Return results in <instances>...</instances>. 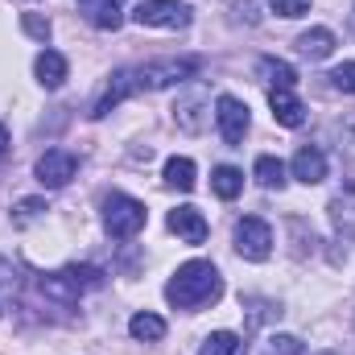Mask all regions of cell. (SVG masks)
Segmentation results:
<instances>
[{
    "instance_id": "obj_21",
    "label": "cell",
    "mask_w": 355,
    "mask_h": 355,
    "mask_svg": "<svg viewBox=\"0 0 355 355\" xmlns=\"http://www.w3.org/2000/svg\"><path fill=\"white\" fill-rule=\"evenodd\" d=\"M162 178H166L170 190H194V162L190 157H170Z\"/></svg>"
},
{
    "instance_id": "obj_4",
    "label": "cell",
    "mask_w": 355,
    "mask_h": 355,
    "mask_svg": "<svg viewBox=\"0 0 355 355\" xmlns=\"http://www.w3.org/2000/svg\"><path fill=\"white\" fill-rule=\"evenodd\" d=\"M145 219H149V211L141 198H132V194H107L103 198V227L112 240H132L145 227Z\"/></svg>"
},
{
    "instance_id": "obj_30",
    "label": "cell",
    "mask_w": 355,
    "mask_h": 355,
    "mask_svg": "<svg viewBox=\"0 0 355 355\" xmlns=\"http://www.w3.org/2000/svg\"><path fill=\"white\" fill-rule=\"evenodd\" d=\"M339 149L355 157V112L347 116V120H343V124H339Z\"/></svg>"
},
{
    "instance_id": "obj_18",
    "label": "cell",
    "mask_w": 355,
    "mask_h": 355,
    "mask_svg": "<svg viewBox=\"0 0 355 355\" xmlns=\"http://www.w3.org/2000/svg\"><path fill=\"white\" fill-rule=\"evenodd\" d=\"M207 103H211V99H207L202 91H194L190 99H182V103L174 107L178 128H182V132H198V128H202V112H198V107H207Z\"/></svg>"
},
{
    "instance_id": "obj_9",
    "label": "cell",
    "mask_w": 355,
    "mask_h": 355,
    "mask_svg": "<svg viewBox=\"0 0 355 355\" xmlns=\"http://www.w3.org/2000/svg\"><path fill=\"white\" fill-rule=\"evenodd\" d=\"M128 95H137V75H132V67H124V71H116L112 79H107V87H103V95L95 99V107H91V116L95 120H103L112 107H120Z\"/></svg>"
},
{
    "instance_id": "obj_26",
    "label": "cell",
    "mask_w": 355,
    "mask_h": 355,
    "mask_svg": "<svg viewBox=\"0 0 355 355\" xmlns=\"http://www.w3.org/2000/svg\"><path fill=\"white\" fill-rule=\"evenodd\" d=\"M42 211H50V207H46V198H21V202H17V211H12V223H17V227H25V223H33Z\"/></svg>"
},
{
    "instance_id": "obj_13",
    "label": "cell",
    "mask_w": 355,
    "mask_h": 355,
    "mask_svg": "<svg viewBox=\"0 0 355 355\" xmlns=\"http://www.w3.org/2000/svg\"><path fill=\"white\" fill-rule=\"evenodd\" d=\"M331 223L339 236L355 240V182H347L335 198H331Z\"/></svg>"
},
{
    "instance_id": "obj_15",
    "label": "cell",
    "mask_w": 355,
    "mask_h": 355,
    "mask_svg": "<svg viewBox=\"0 0 355 355\" xmlns=\"http://www.w3.org/2000/svg\"><path fill=\"white\" fill-rule=\"evenodd\" d=\"M335 46H339V42H335V33H331V29H322V25H318V29H306V33L297 37V50H302L306 58H314V62H318V58H331V54H335Z\"/></svg>"
},
{
    "instance_id": "obj_1",
    "label": "cell",
    "mask_w": 355,
    "mask_h": 355,
    "mask_svg": "<svg viewBox=\"0 0 355 355\" xmlns=\"http://www.w3.org/2000/svg\"><path fill=\"white\" fill-rule=\"evenodd\" d=\"M223 297V277L211 261H186L166 281V302L178 310H202Z\"/></svg>"
},
{
    "instance_id": "obj_32",
    "label": "cell",
    "mask_w": 355,
    "mask_h": 355,
    "mask_svg": "<svg viewBox=\"0 0 355 355\" xmlns=\"http://www.w3.org/2000/svg\"><path fill=\"white\" fill-rule=\"evenodd\" d=\"M83 4H87V0H83Z\"/></svg>"
},
{
    "instance_id": "obj_6",
    "label": "cell",
    "mask_w": 355,
    "mask_h": 355,
    "mask_svg": "<svg viewBox=\"0 0 355 355\" xmlns=\"http://www.w3.org/2000/svg\"><path fill=\"white\" fill-rule=\"evenodd\" d=\"M236 252L244 257V261H268L272 257V227H268L265 219H257V215H244L240 223H236Z\"/></svg>"
},
{
    "instance_id": "obj_31",
    "label": "cell",
    "mask_w": 355,
    "mask_h": 355,
    "mask_svg": "<svg viewBox=\"0 0 355 355\" xmlns=\"http://www.w3.org/2000/svg\"><path fill=\"white\" fill-rule=\"evenodd\" d=\"M0 157H8V128L0 124Z\"/></svg>"
},
{
    "instance_id": "obj_17",
    "label": "cell",
    "mask_w": 355,
    "mask_h": 355,
    "mask_svg": "<svg viewBox=\"0 0 355 355\" xmlns=\"http://www.w3.org/2000/svg\"><path fill=\"white\" fill-rule=\"evenodd\" d=\"M257 75L265 79L268 87H285V91H293V83H297V71L289 62H281V58H261L257 62Z\"/></svg>"
},
{
    "instance_id": "obj_8",
    "label": "cell",
    "mask_w": 355,
    "mask_h": 355,
    "mask_svg": "<svg viewBox=\"0 0 355 355\" xmlns=\"http://www.w3.org/2000/svg\"><path fill=\"white\" fill-rule=\"evenodd\" d=\"M79 170V157L71 153V149H46L42 157H37V166H33V174L37 182L46 186V190H62L71 178Z\"/></svg>"
},
{
    "instance_id": "obj_25",
    "label": "cell",
    "mask_w": 355,
    "mask_h": 355,
    "mask_svg": "<svg viewBox=\"0 0 355 355\" xmlns=\"http://www.w3.org/2000/svg\"><path fill=\"white\" fill-rule=\"evenodd\" d=\"M261 355H302V339L297 335H268Z\"/></svg>"
},
{
    "instance_id": "obj_22",
    "label": "cell",
    "mask_w": 355,
    "mask_h": 355,
    "mask_svg": "<svg viewBox=\"0 0 355 355\" xmlns=\"http://www.w3.org/2000/svg\"><path fill=\"white\" fill-rule=\"evenodd\" d=\"M252 174H257V182L265 186V190H281L285 186V166L277 162V157H257V166H252Z\"/></svg>"
},
{
    "instance_id": "obj_19",
    "label": "cell",
    "mask_w": 355,
    "mask_h": 355,
    "mask_svg": "<svg viewBox=\"0 0 355 355\" xmlns=\"http://www.w3.org/2000/svg\"><path fill=\"white\" fill-rule=\"evenodd\" d=\"M87 21L95 29H120V21H124L120 0H87Z\"/></svg>"
},
{
    "instance_id": "obj_20",
    "label": "cell",
    "mask_w": 355,
    "mask_h": 355,
    "mask_svg": "<svg viewBox=\"0 0 355 355\" xmlns=\"http://www.w3.org/2000/svg\"><path fill=\"white\" fill-rule=\"evenodd\" d=\"M211 190H215L223 202H232V198L244 190V174H240L236 166H219V170L211 174Z\"/></svg>"
},
{
    "instance_id": "obj_16",
    "label": "cell",
    "mask_w": 355,
    "mask_h": 355,
    "mask_svg": "<svg viewBox=\"0 0 355 355\" xmlns=\"http://www.w3.org/2000/svg\"><path fill=\"white\" fill-rule=\"evenodd\" d=\"M128 335H132L137 343H162V339H166V318H157V314L141 310V314H132V318H128Z\"/></svg>"
},
{
    "instance_id": "obj_10",
    "label": "cell",
    "mask_w": 355,
    "mask_h": 355,
    "mask_svg": "<svg viewBox=\"0 0 355 355\" xmlns=\"http://www.w3.org/2000/svg\"><path fill=\"white\" fill-rule=\"evenodd\" d=\"M289 174L297 178L302 186H318V182L327 178V157H322V149H318V145H302V149L293 153V162H289Z\"/></svg>"
},
{
    "instance_id": "obj_14",
    "label": "cell",
    "mask_w": 355,
    "mask_h": 355,
    "mask_svg": "<svg viewBox=\"0 0 355 355\" xmlns=\"http://www.w3.org/2000/svg\"><path fill=\"white\" fill-rule=\"evenodd\" d=\"M67 58L58 54V50H42L37 54V62H33V75H37V83L42 87H50V91H58L62 83H67Z\"/></svg>"
},
{
    "instance_id": "obj_7",
    "label": "cell",
    "mask_w": 355,
    "mask_h": 355,
    "mask_svg": "<svg viewBox=\"0 0 355 355\" xmlns=\"http://www.w3.org/2000/svg\"><path fill=\"white\" fill-rule=\"evenodd\" d=\"M215 124H219V137L227 141V145H240L244 137H248V103L244 99H236V95H219L215 99Z\"/></svg>"
},
{
    "instance_id": "obj_2",
    "label": "cell",
    "mask_w": 355,
    "mask_h": 355,
    "mask_svg": "<svg viewBox=\"0 0 355 355\" xmlns=\"http://www.w3.org/2000/svg\"><path fill=\"white\" fill-rule=\"evenodd\" d=\"M99 285H103V272L95 265H62L58 272L42 277V293L54 297V302H62V306H75L83 293L99 289Z\"/></svg>"
},
{
    "instance_id": "obj_12",
    "label": "cell",
    "mask_w": 355,
    "mask_h": 355,
    "mask_svg": "<svg viewBox=\"0 0 355 355\" xmlns=\"http://www.w3.org/2000/svg\"><path fill=\"white\" fill-rule=\"evenodd\" d=\"M170 232L182 236L186 244H202L211 227H207V219H202L198 207H178V211H170Z\"/></svg>"
},
{
    "instance_id": "obj_28",
    "label": "cell",
    "mask_w": 355,
    "mask_h": 355,
    "mask_svg": "<svg viewBox=\"0 0 355 355\" xmlns=\"http://www.w3.org/2000/svg\"><path fill=\"white\" fill-rule=\"evenodd\" d=\"M331 83H335L339 91H347V95H355V62L335 67V71H331Z\"/></svg>"
},
{
    "instance_id": "obj_5",
    "label": "cell",
    "mask_w": 355,
    "mask_h": 355,
    "mask_svg": "<svg viewBox=\"0 0 355 355\" xmlns=\"http://www.w3.org/2000/svg\"><path fill=\"white\" fill-rule=\"evenodd\" d=\"M132 21L145 29H186L190 25V4L182 0H141L132 8Z\"/></svg>"
},
{
    "instance_id": "obj_23",
    "label": "cell",
    "mask_w": 355,
    "mask_h": 355,
    "mask_svg": "<svg viewBox=\"0 0 355 355\" xmlns=\"http://www.w3.org/2000/svg\"><path fill=\"white\" fill-rule=\"evenodd\" d=\"M236 352H240V339H236L232 331H215V335H207L202 347H198V355H236Z\"/></svg>"
},
{
    "instance_id": "obj_29",
    "label": "cell",
    "mask_w": 355,
    "mask_h": 355,
    "mask_svg": "<svg viewBox=\"0 0 355 355\" xmlns=\"http://www.w3.org/2000/svg\"><path fill=\"white\" fill-rule=\"evenodd\" d=\"M21 29H25L29 37H37V42H46V37H50V21H42V17H33V12H25V17H21Z\"/></svg>"
},
{
    "instance_id": "obj_27",
    "label": "cell",
    "mask_w": 355,
    "mask_h": 355,
    "mask_svg": "<svg viewBox=\"0 0 355 355\" xmlns=\"http://www.w3.org/2000/svg\"><path fill=\"white\" fill-rule=\"evenodd\" d=\"M268 8H272L277 17H289V21H293V17H306V12H310V0H268Z\"/></svg>"
},
{
    "instance_id": "obj_3",
    "label": "cell",
    "mask_w": 355,
    "mask_h": 355,
    "mask_svg": "<svg viewBox=\"0 0 355 355\" xmlns=\"http://www.w3.org/2000/svg\"><path fill=\"white\" fill-rule=\"evenodd\" d=\"M198 71H202V62H198V58H157V62L132 67V75H137V91L178 87V83H190Z\"/></svg>"
},
{
    "instance_id": "obj_24",
    "label": "cell",
    "mask_w": 355,
    "mask_h": 355,
    "mask_svg": "<svg viewBox=\"0 0 355 355\" xmlns=\"http://www.w3.org/2000/svg\"><path fill=\"white\" fill-rule=\"evenodd\" d=\"M17 289H21V277H17V268L0 257V314L8 310V302L17 297Z\"/></svg>"
},
{
    "instance_id": "obj_11",
    "label": "cell",
    "mask_w": 355,
    "mask_h": 355,
    "mask_svg": "<svg viewBox=\"0 0 355 355\" xmlns=\"http://www.w3.org/2000/svg\"><path fill=\"white\" fill-rule=\"evenodd\" d=\"M268 107H272V120L285 124V128H302V124H306V107H302V99H297L293 91L272 87L268 91Z\"/></svg>"
}]
</instances>
